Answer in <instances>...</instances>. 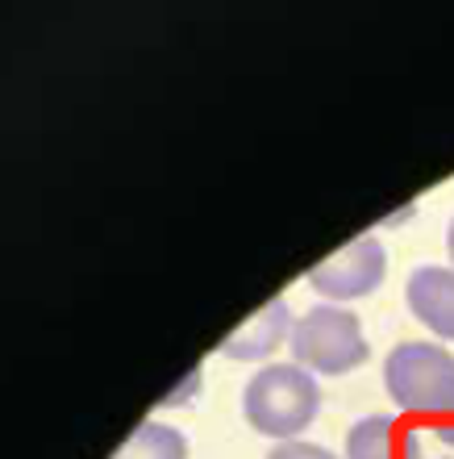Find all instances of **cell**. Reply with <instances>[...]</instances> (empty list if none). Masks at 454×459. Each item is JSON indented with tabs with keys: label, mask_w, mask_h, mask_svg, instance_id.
<instances>
[{
	"label": "cell",
	"mask_w": 454,
	"mask_h": 459,
	"mask_svg": "<svg viewBox=\"0 0 454 459\" xmlns=\"http://www.w3.org/2000/svg\"><path fill=\"white\" fill-rule=\"evenodd\" d=\"M317 410H321V388L300 363H271L259 376H251V385L242 393L246 422L259 435L284 438V443H292L300 430H309Z\"/></svg>",
	"instance_id": "1"
},
{
	"label": "cell",
	"mask_w": 454,
	"mask_h": 459,
	"mask_svg": "<svg viewBox=\"0 0 454 459\" xmlns=\"http://www.w3.org/2000/svg\"><path fill=\"white\" fill-rule=\"evenodd\" d=\"M383 385L396 410L430 422H454V355L433 342H400L383 363Z\"/></svg>",
	"instance_id": "2"
},
{
	"label": "cell",
	"mask_w": 454,
	"mask_h": 459,
	"mask_svg": "<svg viewBox=\"0 0 454 459\" xmlns=\"http://www.w3.org/2000/svg\"><path fill=\"white\" fill-rule=\"evenodd\" d=\"M287 351L296 355L304 372L317 376H342L355 372L367 359V339H363L359 317L342 309V305H317L304 317H296Z\"/></svg>",
	"instance_id": "3"
},
{
	"label": "cell",
	"mask_w": 454,
	"mask_h": 459,
	"mask_svg": "<svg viewBox=\"0 0 454 459\" xmlns=\"http://www.w3.org/2000/svg\"><path fill=\"white\" fill-rule=\"evenodd\" d=\"M383 272H388V255H383V242L363 234V238L347 242L338 255L321 259V264L309 272V284L330 301H355V297H367L383 284Z\"/></svg>",
	"instance_id": "4"
},
{
	"label": "cell",
	"mask_w": 454,
	"mask_h": 459,
	"mask_svg": "<svg viewBox=\"0 0 454 459\" xmlns=\"http://www.w3.org/2000/svg\"><path fill=\"white\" fill-rule=\"evenodd\" d=\"M347 459H425L417 430H408L392 413H367L350 426Z\"/></svg>",
	"instance_id": "5"
},
{
	"label": "cell",
	"mask_w": 454,
	"mask_h": 459,
	"mask_svg": "<svg viewBox=\"0 0 454 459\" xmlns=\"http://www.w3.org/2000/svg\"><path fill=\"white\" fill-rule=\"evenodd\" d=\"M408 309L438 339H454V267H417L408 276Z\"/></svg>",
	"instance_id": "6"
},
{
	"label": "cell",
	"mask_w": 454,
	"mask_h": 459,
	"mask_svg": "<svg viewBox=\"0 0 454 459\" xmlns=\"http://www.w3.org/2000/svg\"><path fill=\"white\" fill-rule=\"evenodd\" d=\"M292 326H296V322L287 314V301L275 297V301H267L246 326L234 330V334L221 342V355H226V359H267L279 342L292 339Z\"/></svg>",
	"instance_id": "7"
},
{
	"label": "cell",
	"mask_w": 454,
	"mask_h": 459,
	"mask_svg": "<svg viewBox=\"0 0 454 459\" xmlns=\"http://www.w3.org/2000/svg\"><path fill=\"white\" fill-rule=\"evenodd\" d=\"M113 459H188V438L167 422H142Z\"/></svg>",
	"instance_id": "8"
},
{
	"label": "cell",
	"mask_w": 454,
	"mask_h": 459,
	"mask_svg": "<svg viewBox=\"0 0 454 459\" xmlns=\"http://www.w3.org/2000/svg\"><path fill=\"white\" fill-rule=\"evenodd\" d=\"M267 459H338L334 451H325V447H317V443H279V447H271V455Z\"/></svg>",
	"instance_id": "9"
},
{
	"label": "cell",
	"mask_w": 454,
	"mask_h": 459,
	"mask_svg": "<svg viewBox=\"0 0 454 459\" xmlns=\"http://www.w3.org/2000/svg\"><path fill=\"white\" fill-rule=\"evenodd\" d=\"M433 435L442 438L446 447H454V422H433Z\"/></svg>",
	"instance_id": "10"
},
{
	"label": "cell",
	"mask_w": 454,
	"mask_h": 459,
	"mask_svg": "<svg viewBox=\"0 0 454 459\" xmlns=\"http://www.w3.org/2000/svg\"><path fill=\"white\" fill-rule=\"evenodd\" d=\"M446 251H450V259H454V218H450V230H446Z\"/></svg>",
	"instance_id": "11"
}]
</instances>
